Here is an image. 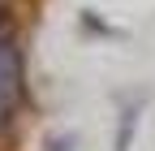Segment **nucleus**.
Returning a JSON list of instances; mask_svg holds the SVG:
<instances>
[{
	"label": "nucleus",
	"instance_id": "f257e3e1",
	"mask_svg": "<svg viewBox=\"0 0 155 151\" xmlns=\"http://www.w3.org/2000/svg\"><path fill=\"white\" fill-rule=\"evenodd\" d=\"M17 82H22V65H17V48L0 35V121L9 117V108L17 99Z\"/></svg>",
	"mask_w": 155,
	"mask_h": 151
}]
</instances>
